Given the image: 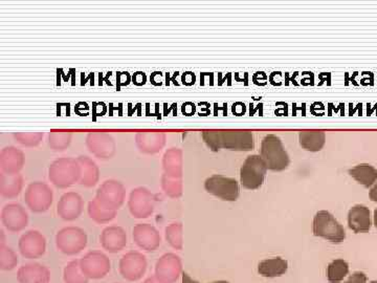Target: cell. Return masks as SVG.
I'll list each match as a JSON object with an SVG mask.
<instances>
[{
	"instance_id": "6da1fadb",
	"label": "cell",
	"mask_w": 377,
	"mask_h": 283,
	"mask_svg": "<svg viewBox=\"0 0 377 283\" xmlns=\"http://www.w3.org/2000/svg\"><path fill=\"white\" fill-rule=\"evenodd\" d=\"M202 138L214 151L220 149L250 151L253 149V133L246 129H210L202 131Z\"/></svg>"
},
{
	"instance_id": "8fae6325",
	"label": "cell",
	"mask_w": 377,
	"mask_h": 283,
	"mask_svg": "<svg viewBox=\"0 0 377 283\" xmlns=\"http://www.w3.org/2000/svg\"><path fill=\"white\" fill-rule=\"evenodd\" d=\"M155 197L145 187L133 189L128 199V208L134 218H148L154 212Z\"/></svg>"
},
{
	"instance_id": "30bf717a",
	"label": "cell",
	"mask_w": 377,
	"mask_h": 283,
	"mask_svg": "<svg viewBox=\"0 0 377 283\" xmlns=\"http://www.w3.org/2000/svg\"><path fill=\"white\" fill-rule=\"evenodd\" d=\"M206 192L223 201L235 202L239 197V184L235 178L223 176H213L206 178L204 183Z\"/></svg>"
},
{
	"instance_id": "ba28073f",
	"label": "cell",
	"mask_w": 377,
	"mask_h": 283,
	"mask_svg": "<svg viewBox=\"0 0 377 283\" xmlns=\"http://www.w3.org/2000/svg\"><path fill=\"white\" fill-rule=\"evenodd\" d=\"M80 267L88 279L100 280L108 275L112 270V263L104 253L91 251L80 259Z\"/></svg>"
},
{
	"instance_id": "4dcf8cb0",
	"label": "cell",
	"mask_w": 377,
	"mask_h": 283,
	"mask_svg": "<svg viewBox=\"0 0 377 283\" xmlns=\"http://www.w3.org/2000/svg\"><path fill=\"white\" fill-rule=\"evenodd\" d=\"M349 265L343 259L332 261L327 268V279L330 283H340L348 275Z\"/></svg>"
},
{
	"instance_id": "60d3db41",
	"label": "cell",
	"mask_w": 377,
	"mask_h": 283,
	"mask_svg": "<svg viewBox=\"0 0 377 283\" xmlns=\"http://www.w3.org/2000/svg\"><path fill=\"white\" fill-rule=\"evenodd\" d=\"M183 283H199L192 279L187 273L183 274Z\"/></svg>"
},
{
	"instance_id": "7a4b0ae2",
	"label": "cell",
	"mask_w": 377,
	"mask_h": 283,
	"mask_svg": "<svg viewBox=\"0 0 377 283\" xmlns=\"http://www.w3.org/2000/svg\"><path fill=\"white\" fill-rule=\"evenodd\" d=\"M81 166L78 159L61 157L51 164L48 180L57 188L66 189L80 182Z\"/></svg>"
},
{
	"instance_id": "7c38bea8",
	"label": "cell",
	"mask_w": 377,
	"mask_h": 283,
	"mask_svg": "<svg viewBox=\"0 0 377 283\" xmlns=\"http://www.w3.org/2000/svg\"><path fill=\"white\" fill-rule=\"evenodd\" d=\"M147 267H148V263L144 254L136 251H130L121 258L119 271L127 282H134L144 277Z\"/></svg>"
},
{
	"instance_id": "8992f818",
	"label": "cell",
	"mask_w": 377,
	"mask_h": 283,
	"mask_svg": "<svg viewBox=\"0 0 377 283\" xmlns=\"http://www.w3.org/2000/svg\"><path fill=\"white\" fill-rule=\"evenodd\" d=\"M265 163L260 155H250L240 169V183L244 188L255 190L260 188L265 178Z\"/></svg>"
},
{
	"instance_id": "277c9868",
	"label": "cell",
	"mask_w": 377,
	"mask_h": 283,
	"mask_svg": "<svg viewBox=\"0 0 377 283\" xmlns=\"http://www.w3.org/2000/svg\"><path fill=\"white\" fill-rule=\"evenodd\" d=\"M86 232L79 227H65L56 235V246L59 251L67 256H74L82 252L87 246Z\"/></svg>"
},
{
	"instance_id": "f1b7e54d",
	"label": "cell",
	"mask_w": 377,
	"mask_h": 283,
	"mask_svg": "<svg viewBox=\"0 0 377 283\" xmlns=\"http://www.w3.org/2000/svg\"><path fill=\"white\" fill-rule=\"evenodd\" d=\"M87 211H88L89 217L97 223H110L117 216V211L106 209L95 199L89 202Z\"/></svg>"
},
{
	"instance_id": "d6986e66",
	"label": "cell",
	"mask_w": 377,
	"mask_h": 283,
	"mask_svg": "<svg viewBox=\"0 0 377 283\" xmlns=\"http://www.w3.org/2000/svg\"><path fill=\"white\" fill-rule=\"evenodd\" d=\"M84 202L80 195L67 192L61 197L57 206V213L60 218L66 221H74L82 214Z\"/></svg>"
},
{
	"instance_id": "52a82bcc",
	"label": "cell",
	"mask_w": 377,
	"mask_h": 283,
	"mask_svg": "<svg viewBox=\"0 0 377 283\" xmlns=\"http://www.w3.org/2000/svg\"><path fill=\"white\" fill-rule=\"evenodd\" d=\"M53 199H54V193L46 183H32L25 191V204L31 211L35 213L48 211L52 206Z\"/></svg>"
},
{
	"instance_id": "7402d4cb",
	"label": "cell",
	"mask_w": 377,
	"mask_h": 283,
	"mask_svg": "<svg viewBox=\"0 0 377 283\" xmlns=\"http://www.w3.org/2000/svg\"><path fill=\"white\" fill-rule=\"evenodd\" d=\"M17 280L19 283H50L51 271L40 263H27L19 268Z\"/></svg>"
},
{
	"instance_id": "9c48e42d",
	"label": "cell",
	"mask_w": 377,
	"mask_h": 283,
	"mask_svg": "<svg viewBox=\"0 0 377 283\" xmlns=\"http://www.w3.org/2000/svg\"><path fill=\"white\" fill-rule=\"evenodd\" d=\"M126 197V189L122 183L108 180L99 187L95 199L106 209L117 211L122 207Z\"/></svg>"
},
{
	"instance_id": "f35d334b",
	"label": "cell",
	"mask_w": 377,
	"mask_h": 283,
	"mask_svg": "<svg viewBox=\"0 0 377 283\" xmlns=\"http://www.w3.org/2000/svg\"><path fill=\"white\" fill-rule=\"evenodd\" d=\"M133 82L138 85L144 84L146 82V76L144 72H136L135 76L133 77Z\"/></svg>"
},
{
	"instance_id": "e575fe53",
	"label": "cell",
	"mask_w": 377,
	"mask_h": 283,
	"mask_svg": "<svg viewBox=\"0 0 377 283\" xmlns=\"http://www.w3.org/2000/svg\"><path fill=\"white\" fill-rule=\"evenodd\" d=\"M14 139L19 144L23 145L25 147H36L41 143L44 139V133H15L13 135Z\"/></svg>"
},
{
	"instance_id": "ee69618b",
	"label": "cell",
	"mask_w": 377,
	"mask_h": 283,
	"mask_svg": "<svg viewBox=\"0 0 377 283\" xmlns=\"http://www.w3.org/2000/svg\"><path fill=\"white\" fill-rule=\"evenodd\" d=\"M211 283H230V282H225V280H219V282H211Z\"/></svg>"
},
{
	"instance_id": "cb8c5ba5",
	"label": "cell",
	"mask_w": 377,
	"mask_h": 283,
	"mask_svg": "<svg viewBox=\"0 0 377 283\" xmlns=\"http://www.w3.org/2000/svg\"><path fill=\"white\" fill-rule=\"evenodd\" d=\"M81 166V178L79 184L86 188H93L99 183L100 169L97 164L88 157H79Z\"/></svg>"
},
{
	"instance_id": "1f68e13d",
	"label": "cell",
	"mask_w": 377,
	"mask_h": 283,
	"mask_svg": "<svg viewBox=\"0 0 377 283\" xmlns=\"http://www.w3.org/2000/svg\"><path fill=\"white\" fill-rule=\"evenodd\" d=\"M64 283H88L80 267V261H72L66 265L63 271Z\"/></svg>"
},
{
	"instance_id": "d4e9b609",
	"label": "cell",
	"mask_w": 377,
	"mask_h": 283,
	"mask_svg": "<svg viewBox=\"0 0 377 283\" xmlns=\"http://www.w3.org/2000/svg\"><path fill=\"white\" fill-rule=\"evenodd\" d=\"M23 178L21 174L6 176L0 173V195L4 199H15L22 191Z\"/></svg>"
},
{
	"instance_id": "83f0119b",
	"label": "cell",
	"mask_w": 377,
	"mask_h": 283,
	"mask_svg": "<svg viewBox=\"0 0 377 283\" xmlns=\"http://www.w3.org/2000/svg\"><path fill=\"white\" fill-rule=\"evenodd\" d=\"M349 174L364 186L371 187L377 180V170L369 164H361L349 170Z\"/></svg>"
},
{
	"instance_id": "603a6c76",
	"label": "cell",
	"mask_w": 377,
	"mask_h": 283,
	"mask_svg": "<svg viewBox=\"0 0 377 283\" xmlns=\"http://www.w3.org/2000/svg\"><path fill=\"white\" fill-rule=\"evenodd\" d=\"M348 225L355 233H366L371 228V217L367 207L357 205L348 213Z\"/></svg>"
},
{
	"instance_id": "836d02e7",
	"label": "cell",
	"mask_w": 377,
	"mask_h": 283,
	"mask_svg": "<svg viewBox=\"0 0 377 283\" xmlns=\"http://www.w3.org/2000/svg\"><path fill=\"white\" fill-rule=\"evenodd\" d=\"M18 256L8 246H0V270L8 272L13 271L18 265Z\"/></svg>"
},
{
	"instance_id": "8d00e7d4",
	"label": "cell",
	"mask_w": 377,
	"mask_h": 283,
	"mask_svg": "<svg viewBox=\"0 0 377 283\" xmlns=\"http://www.w3.org/2000/svg\"><path fill=\"white\" fill-rule=\"evenodd\" d=\"M176 178H171V176H166L164 174L163 178H161V188L165 191L166 195L170 197H176L180 195V190H182V187H180V182L174 180Z\"/></svg>"
},
{
	"instance_id": "3957f363",
	"label": "cell",
	"mask_w": 377,
	"mask_h": 283,
	"mask_svg": "<svg viewBox=\"0 0 377 283\" xmlns=\"http://www.w3.org/2000/svg\"><path fill=\"white\" fill-rule=\"evenodd\" d=\"M261 157L267 169L272 171L286 169L291 162L282 142L275 135L266 136L262 141Z\"/></svg>"
},
{
	"instance_id": "e0dca14e",
	"label": "cell",
	"mask_w": 377,
	"mask_h": 283,
	"mask_svg": "<svg viewBox=\"0 0 377 283\" xmlns=\"http://www.w3.org/2000/svg\"><path fill=\"white\" fill-rule=\"evenodd\" d=\"M182 268L178 257L174 254H165L155 265L154 277L161 283H174L180 276Z\"/></svg>"
},
{
	"instance_id": "ac0fdd59",
	"label": "cell",
	"mask_w": 377,
	"mask_h": 283,
	"mask_svg": "<svg viewBox=\"0 0 377 283\" xmlns=\"http://www.w3.org/2000/svg\"><path fill=\"white\" fill-rule=\"evenodd\" d=\"M100 242L104 250L117 254L127 246V233L122 227L110 225L102 231Z\"/></svg>"
},
{
	"instance_id": "9a60e30c",
	"label": "cell",
	"mask_w": 377,
	"mask_h": 283,
	"mask_svg": "<svg viewBox=\"0 0 377 283\" xmlns=\"http://www.w3.org/2000/svg\"><path fill=\"white\" fill-rule=\"evenodd\" d=\"M2 225L11 233H18L27 228L29 214L20 204H8L2 208Z\"/></svg>"
},
{
	"instance_id": "d6a6232c",
	"label": "cell",
	"mask_w": 377,
	"mask_h": 283,
	"mask_svg": "<svg viewBox=\"0 0 377 283\" xmlns=\"http://www.w3.org/2000/svg\"><path fill=\"white\" fill-rule=\"evenodd\" d=\"M72 133L70 131H52L48 133V145L55 151H63L72 142Z\"/></svg>"
},
{
	"instance_id": "2e32d148",
	"label": "cell",
	"mask_w": 377,
	"mask_h": 283,
	"mask_svg": "<svg viewBox=\"0 0 377 283\" xmlns=\"http://www.w3.org/2000/svg\"><path fill=\"white\" fill-rule=\"evenodd\" d=\"M134 242L146 252H154L161 246V237L157 228L149 223H138L132 231Z\"/></svg>"
},
{
	"instance_id": "d590c367",
	"label": "cell",
	"mask_w": 377,
	"mask_h": 283,
	"mask_svg": "<svg viewBox=\"0 0 377 283\" xmlns=\"http://www.w3.org/2000/svg\"><path fill=\"white\" fill-rule=\"evenodd\" d=\"M166 238L173 248H182V225L172 223L166 229Z\"/></svg>"
},
{
	"instance_id": "f6af8a7d",
	"label": "cell",
	"mask_w": 377,
	"mask_h": 283,
	"mask_svg": "<svg viewBox=\"0 0 377 283\" xmlns=\"http://www.w3.org/2000/svg\"><path fill=\"white\" fill-rule=\"evenodd\" d=\"M371 283H377V282H372Z\"/></svg>"
},
{
	"instance_id": "5b68a950",
	"label": "cell",
	"mask_w": 377,
	"mask_h": 283,
	"mask_svg": "<svg viewBox=\"0 0 377 283\" xmlns=\"http://www.w3.org/2000/svg\"><path fill=\"white\" fill-rule=\"evenodd\" d=\"M312 232L317 237L325 238L333 244H340L346 238L343 225L328 211H319L315 214Z\"/></svg>"
},
{
	"instance_id": "ffe728a7",
	"label": "cell",
	"mask_w": 377,
	"mask_h": 283,
	"mask_svg": "<svg viewBox=\"0 0 377 283\" xmlns=\"http://www.w3.org/2000/svg\"><path fill=\"white\" fill-rule=\"evenodd\" d=\"M25 163V153L14 146L6 147L0 152V168L6 176H17Z\"/></svg>"
},
{
	"instance_id": "b9f144b4",
	"label": "cell",
	"mask_w": 377,
	"mask_h": 283,
	"mask_svg": "<svg viewBox=\"0 0 377 283\" xmlns=\"http://www.w3.org/2000/svg\"><path fill=\"white\" fill-rule=\"evenodd\" d=\"M144 283H161L157 282V278L155 277H150L148 278V279L145 280Z\"/></svg>"
},
{
	"instance_id": "5bb4252c",
	"label": "cell",
	"mask_w": 377,
	"mask_h": 283,
	"mask_svg": "<svg viewBox=\"0 0 377 283\" xmlns=\"http://www.w3.org/2000/svg\"><path fill=\"white\" fill-rule=\"evenodd\" d=\"M20 254L27 259H38L46 254V239L39 231L27 232L21 236L18 242Z\"/></svg>"
},
{
	"instance_id": "ab89813d",
	"label": "cell",
	"mask_w": 377,
	"mask_h": 283,
	"mask_svg": "<svg viewBox=\"0 0 377 283\" xmlns=\"http://www.w3.org/2000/svg\"><path fill=\"white\" fill-rule=\"evenodd\" d=\"M370 199H371L372 202H377V183L376 184V186L373 187V188L371 189V191H370Z\"/></svg>"
},
{
	"instance_id": "484cf974",
	"label": "cell",
	"mask_w": 377,
	"mask_h": 283,
	"mask_svg": "<svg viewBox=\"0 0 377 283\" xmlns=\"http://www.w3.org/2000/svg\"><path fill=\"white\" fill-rule=\"evenodd\" d=\"M287 269H289V263L281 257L265 259L258 265V272H259L260 275L268 278L284 275Z\"/></svg>"
},
{
	"instance_id": "f546056e",
	"label": "cell",
	"mask_w": 377,
	"mask_h": 283,
	"mask_svg": "<svg viewBox=\"0 0 377 283\" xmlns=\"http://www.w3.org/2000/svg\"><path fill=\"white\" fill-rule=\"evenodd\" d=\"M180 151L176 149H170L164 155L163 167L165 170L166 176L171 178H178L180 176Z\"/></svg>"
},
{
	"instance_id": "44dd1931",
	"label": "cell",
	"mask_w": 377,
	"mask_h": 283,
	"mask_svg": "<svg viewBox=\"0 0 377 283\" xmlns=\"http://www.w3.org/2000/svg\"><path fill=\"white\" fill-rule=\"evenodd\" d=\"M135 143L140 152L155 154L165 146L166 135L161 131H142L135 136Z\"/></svg>"
},
{
	"instance_id": "74e56055",
	"label": "cell",
	"mask_w": 377,
	"mask_h": 283,
	"mask_svg": "<svg viewBox=\"0 0 377 283\" xmlns=\"http://www.w3.org/2000/svg\"><path fill=\"white\" fill-rule=\"evenodd\" d=\"M345 283H367V276L363 272H355Z\"/></svg>"
},
{
	"instance_id": "4fadbf2b",
	"label": "cell",
	"mask_w": 377,
	"mask_h": 283,
	"mask_svg": "<svg viewBox=\"0 0 377 283\" xmlns=\"http://www.w3.org/2000/svg\"><path fill=\"white\" fill-rule=\"evenodd\" d=\"M86 145L88 150L98 159H112L116 153V142L105 131H91L87 135Z\"/></svg>"
},
{
	"instance_id": "4316f807",
	"label": "cell",
	"mask_w": 377,
	"mask_h": 283,
	"mask_svg": "<svg viewBox=\"0 0 377 283\" xmlns=\"http://www.w3.org/2000/svg\"><path fill=\"white\" fill-rule=\"evenodd\" d=\"M300 144L308 151H319L325 145L326 135L319 129L302 131L299 135Z\"/></svg>"
},
{
	"instance_id": "7bdbcfd3",
	"label": "cell",
	"mask_w": 377,
	"mask_h": 283,
	"mask_svg": "<svg viewBox=\"0 0 377 283\" xmlns=\"http://www.w3.org/2000/svg\"><path fill=\"white\" fill-rule=\"evenodd\" d=\"M374 225L377 228V209L374 211Z\"/></svg>"
}]
</instances>
